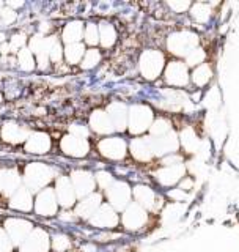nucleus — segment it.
I'll list each match as a JSON object with an SVG mask.
<instances>
[{
  "label": "nucleus",
  "mask_w": 239,
  "mask_h": 252,
  "mask_svg": "<svg viewBox=\"0 0 239 252\" xmlns=\"http://www.w3.org/2000/svg\"><path fill=\"white\" fill-rule=\"evenodd\" d=\"M197 46H198L197 33H194L192 30H187V29L173 32V33L169 35V38H167V41H165L167 51L173 54L175 57H181V59H184L186 55L192 49H195Z\"/></svg>",
  "instance_id": "f257e3e1"
},
{
  "label": "nucleus",
  "mask_w": 239,
  "mask_h": 252,
  "mask_svg": "<svg viewBox=\"0 0 239 252\" xmlns=\"http://www.w3.org/2000/svg\"><path fill=\"white\" fill-rule=\"evenodd\" d=\"M154 110L147 104H134L127 114V129L132 136H140L149 131L154 122Z\"/></svg>",
  "instance_id": "f03ea898"
},
{
  "label": "nucleus",
  "mask_w": 239,
  "mask_h": 252,
  "mask_svg": "<svg viewBox=\"0 0 239 252\" xmlns=\"http://www.w3.org/2000/svg\"><path fill=\"white\" fill-rule=\"evenodd\" d=\"M165 54L157 49L143 51L139 59V71L147 81H156L165 69Z\"/></svg>",
  "instance_id": "7ed1b4c3"
},
{
  "label": "nucleus",
  "mask_w": 239,
  "mask_h": 252,
  "mask_svg": "<svg viewBox=\"0 0 239 252\" xmlns=\"http://www.w3.org/2000/svg\"><path fill=\"white\" fill-rule=\"evenodd\" d=\"M190 68L184 63V60H172L165 65L162 73L164 82L172 87L173 90H181L190 85Z\"/></svg>",
  "instance_id": "20e7f679"
},
{
  "label": "nucleus",
  "mask_w": 239,
  "mask_h": 252,
  "mask_svg": "<svg viewBox=\"0 0 239 252\" xmlns=\"http://www.w3.org/2000/svg\"><path fill=\"white\" fill-rule=\"evenodd\" d=\"M54 177V169L43 162H31L24 172V181L30 192H36L43 189Z\"/></svg>",
  "instance_id": "39448f33"
},
{
  "label": "nucleus",
  "mask_w": 239,
  "mask_h": 252,
  "mask_svg": "<svg viewBox=\"0 0 239 252\" xmlns=\"http://www.w3.org/2000/svg\"><path fill=\"white\" fill-rule=\"evenodd\" d=\"M149 220V213L142 208L139 203L131 202L127 205V208L123 211L120 222L126 228L127 232H140L142 228H145Z\"/></svg>",
  "instance_id": "423d86ee"
},
{
  "label": "nucleus",
  "mask_w": 239,
  "mask_h": 252,
  "mask_svg": "<svg viewBox=\"0 0 239 252\" xmlns=\"http://www.w3.org/2000/svg\"><path fill=\"white\" fill-rule=\"evenodd\" d=\"M104 192L107 197V203L110 207H114L117 211H124L127 205L131 203L132 189L124 181H114L112 186L107 188Z\"/></svg>",
  "instance_id": "0eeeda50"
},
{
  "label": "nucleus",
  "mask_w": 239,
  "mask_h": 252,
  "mask_svg": "<svg viewBox=\"0 0 239 252\" xmlns=\"http://www.w3.org/2000/svg\"><path fill=\"white\" fill-rule=\"evenodd\" d=\"M51 236L44 228L36 227L31 233L19 244V252H49Z\"/></svg>",
  "instance_id": "6e6552de"
},
{
  "label": "nucleus",
  "mask_w": 239,
  "mask_h": 252,
  "mask_svg": "<svg viewBox=\"0 0 239 252\" xmlns=\"http://www.w3.org/2000/svg\"><path fill=\"white\" fill-rule=\"evenodd\" d=\"M89 222L96 227V228H102V230H112V228H117L120 224V216L114 207H110L109 203H102L98 208V211L89 219Z\"/></svg>",
  "instance_id": "1a4fd4ad"
},
{
  "label": "nucleus",
  "mask_w": 239,
  "mask_h": 252,
  "mask_svg": "<svg viewBox=\"0 0 239 252\" xmlns=\"http://www.w3.org/2000/svg\"><path fill=\"white\" fill-rule=\"evenodd\" d=\"M132 195L135 203H139L142 208H145L148 213L151 211H157L159 208L162 207L164 202L162 199L156 194L154 189H151L147 185H137L132 189Z\"/></svg>",
  "instance_id": "9d476101"
},
{
  "label": "nucleus",
  "mask_w": 239,
  "mask_h": 252,
  "mask_svg": "<svg viewBox=\"0 0 239 252\" xmlns=\"http://www.w3.org/2000/svg\"><path fill=\"white\" fill-rule=\"evenodd\" d=\"M184 177H186V165L182 162L172 164V165H162V167L156 172L157 183L164 188L178 186Z\"/></svg>",
  "instance_id": "9b49d317"
},
{
  "label": "nucleus",
  "mask_w": 239,
  "mask_h": 252,
  "mask_svg": "<svg viewBox=\"0 0 239 252\" xmlns=\"http://www.w3.org/2000/svg\"><path fill=\"white\" fill-rule=\"evenodd\" d=\"M55 195H57V202L63 208H73L77 205V194L76 189L71 183L69 177H59L55 181Z\"/></svg>",
  "instance_id": "f8f14e48"
},
{
  "label": "nucleus",
  "mask_w": 239,
  "mask_h": 252,
  "mask_svg": "<svg viewBox=\"0 0 239 252\" xmlns=\"http://www.w3.org/2000/svg\"><path fill=\"white\" fill-rule=\"evenodd\" d=\"M99 153L112 161H121L127 155V144L121 137H106L99 142Z\"/></svg>",
  "instance_id": "ddd939ff"
},
{
  "label": "nucleus",
  "mask_w": 239,
  "mask_h": 252,
  "mask_svg": "<svg viewBox=\"0 0 239 252\" xmlns=\"http://www.w3.org/2000/svg\"><path fill=\"white\" fill-rule=\"evenodd\" d=\"M35 211H36V215L44 216V218H51V216L57 215L59 202H57V195H55L54 189L46 188V189H43V191L36 195V199H35Z\"/></svg>",
  "instance_id": "4468645a"
},
{
  "label": "nucleus",
  "mask_w": 239,
  "mask_h": 252,
  "mask_svg": "<svg viewBox=\"0 0 239 252\" xmlns=\"http://www.w3.org/2000/svg\"><path fill=\"white\" fill-rule=\"evenodd\" d=\"M3 228L14 244H21L31 233V230H33V224L27 219L10 218V219L5 220Z\"/></svg>",
  "instance_id": "2eb2a0df"
},
{
  "label": "nucleus",
  "mask_w": 239,
  "mask_h": 252,
  "mask_svg": "<svg viewBox=\"0 0 239 252\" xmlns=\"http://www.w3.org/2000/svg\"><path fill=\"white\" fill-rule=\"evenodd\" d=\"M71 183H73L74 189H76V194H77V199L81 197L90 195L94 192V188H96V180H94V175L87 170H74L71 173Z\"/></svg>",
  "instance_id": "dca6fc26"
},
{
  "label": "nucleus",
  "mask_w": 239,
  "mask_h": 252,
  "mask_svg": "<svg viewBox=\"0 0 239 252\" xmlns=\"http://www.w3.org/2000/svg\"><path fill=\"white\" fill-rule=\"evenodd\" d=\"M60 148H61L63 153L71 156V158H84L90 152V144L87 139L73 136V134H68V136H65L61 139Z\"/></svg>",
  "instance_id": "f3484780"
},
{
  "label": "nucleus",
  "mask_w": 239,
  "mask_h": 252,
  "mask_svg": "<svg viewBox=\"0 0 239 252\" xmlns=\"http://www.w3.org/2000/svg\"><path fill=\"white\" fill-rule=\"evenodd\" d=\"M0 134H2V139L8 144H21V142H27V139L30 137V131L26 126H21L14 122H6L3 123L2 129H0Z\"/></svg>",
  "instance_id": "a211bd4d"
},
{
  "label": "nucleus",
  "mask_w": 239,
  "mask_h": 252,
  "mask_svg": "<svg viewBox=\"0 0 239 252\" xmlns=\"http://www.w3.org/2000/svg\"><path fill=\"white\" fill-rule=\"evenodd\" d=\"M102 205V195L99 192H93L90 195L84 197V199L76 205L74 215L77 218H82L89 220L94 213L98 211V208Z\"/></svg>",
  "instance_id": "6ab92c4d"
},
{
  "label": "nucleus",
  "mask_w": 239,
  "mask_h": 252,
  "mask_svg": "<svg viewBox=\"0 0 239 252\" xmlns=\"http://www.w3.org/2000/svg\"><path fill=\"white\" fill-rule=\"evenodd\" d=\"M107 114L110 117V120H112L115 131L123 132L127 129V114H129V109H127L126 104L120 101H114L112 104H109Z\"/></svg>",
  "instance_id": "aec40b11"
},
{
  "label": "nucleus",
  "mask_w": 239,
  "mask_h": 252,
  "mask_svg": "<svg viewBox=\"0 0 239 252\" xmlns=\"http://www.w3.org/2000/svg\"><path fill=\"white\" fill-rule=\"evenodd\" d=\"M51 137L46 132H33L26 142V150L33 155H44L51 150Z\"/></svg>",
  "instance_id": "412c9836"
},
{
  "label": "nucleus",
  "mask_w": 239,
  "mask_h": 252,
  "mask_svg": "<svg viewBox=\"0 0 239 252\" xmlns=\"http://www.w3.org/2000/svg\"><path fill=\"white\" fill-rule=\"evenodd\" d=\"M90 128L96 134H104V136L115 131L107 110H99V109L94 110L90 117Z\"/></svg>",
  "instance_id": "4be33fe9"
},
{
  "label": "nucleus",
  "mask_w": 239,
  "mask_h": 252,
  "mask_svg": "<svg viewBox=\"0 0 239 252\" xmlns=\"http://www.w3.org/2000/svg\"><path fill=\"white\" fill-rule=\"evenodd\" d=\"M212 76H214L212 65L205 62L203 65L192 68V71H190V85H194L195 89H203V87H206L211 82Z\"/></svg>",
  "instance_id": "5701e85b"
},
{
  "label": "nucleus",
  "mask_w": 239,
  "mask_h": 252,
  "mask_svg": "<svg viewBox=\"0 0 239 252\" xmlns=\"http://www.w3.org/2000/svg\"><path fill=\"white\" fill-rule=\"evenodd\" d=\"M131 153L135 159L142 162H148L151 159H154V153H153V148H151L148 137L134 139L131 142Z\"/></svg>",
  "instance_id": "b1692460"
},
{
  "label": "nucleus",
  "mask_w": 239,
  "mask_h": 252,
  "mask_svg": "<svg viewBox=\"0 0 239 252\" xmlns=\"http://www.w3.org/2000/svg\"><path fill=\"white\" fill-rule=\"evenodd\" d=\"M10 207L18 211H30L33 208V197H31V192L27 188H19L18 191L11 195Z\"/></svg>",
  "instance_id": "393cba45"
},
{
  "label": "nucleus",
  "mask_w": 239,
  "mask_h": 252,
  "mask_svg": "<svg viewBox=\"0 0 239 252\" xmlns=\"http://www.w3.org/2000/svg\"><path fill=\"white\" fill-rule=\"evenodd\" d=\"M21 177L16 170H0V192L14 194L19 189Z\"/></svg>",
  "instance_id": "a878e982"
},
{
  "label": "nucleus",
  "mask_w": 239,
  "mask_h": 252,
  "mask_svg": "<svg viewBox=\"0 0 239 252\" xmlns=\"http://www.w3.org/2000/svg\"><path fill=\"white\" fill-rule=\"evenodd\" d=\"M84 22L82 21H71L68 22L65 29H63V41L66 44H74V43H81V39L84 36Z\"/></svg>",
  "instance_id": "bb28decb"
},
{
  "label": "nucleus",
  "mask_w": 239,
  "mask_h": 252,
  "mask_svg": "<svg viewBox=\"0 0 239 252\" xmlns=\"http://www.w3.org/2000/svg\"><path fill=\"white\" fill-rule=\"evenodd\" d=\"M178 137H179V145L181 148L186 150V153H195L197 148L200 147V139H198L197 132L194 131V128H190V126L181 129Z\"/></svg>",
  "instance_id": "cd10ccee"
},
{
  "label": "nucleus",
  "mask_w": 239,
  "mask_h": 252,
  "mask_svg": "<svg viewBox=\"0 0 239 252\" xmlns=\"http://www.w3.org/2000/svg\"><path fill=\"white\" fill-rule=\"evenodd\" d=\"M99 44L104 49H110L117 43V30L112 24L109 22H101L99 24Z\"/></svg>",
  "instance_id": "c85d7f7f"
},
{
  "label": "nucleus",
  "mask_w": 239,
  "mask_h": 252,
  "mask_svg": "<svg viewBox=\"0 0 239 252\" xmlns=\"http://www.w3.org/2000/svg\"><path fill=\"white\" fill-rule=\"evenodd\" d=\"M85 52H87L85 46L82 43L66 44V47L63 49V55H65V59L69 65H77V63H81Z\"/></svg>",
  "instance_id": "c756f323"
},
{
  "label": "nucleus",
  "mask_w": 239,
  "mask_h": 252,
  "mask_svg": "<svg viewBox=\"0 0 239 252\" xmlns=\"http://www.w3.org/2000/svg\"><path fill=\"white\" fill-rule=\"evenodd\" d=\"M173 131V125L172 122L169 120L167 117H157L154 118V122L153 125H151V128H149V134H151V137H162L165 136V134H169Z\"/></svg>",
  "instance_id": "7c9ffc66"
},
{
  "label": "nucleus",
  "mask_w": 239,
  "mask_h": 252,
  "mask_svg": "<svg viewBox=\"0 0 239 252\" xmlns=\"http://www.w3.org/2000/svg\"><path fill=\"white\" fill-rule=\"evenodd\" d=\"M189 14L195 22H200V24L208 22L209 16H211L209 5L208 3H192V6H190V10H189Z\"/></svg>",
  "instance_id": "2f4dec72"
},
{
  "label": "nucleus",
  "mask_w": 239,
  "mask_h": 252,
  "mask_svg": "<svg viewBox=\"0 0 239 252\" xmlns=\"http://www.w3.org/2000/svg\"><path fill=\"white\" fill-rule=\"evenodd\" d=\"M205 62H206V51L200 46H197L195 49H192L184 57V63L189 68H197V66L203 65Z\"/></svg>",
  "instance_id": "473e14b6"
},
{
  "label": "nucleus",
  "mask_w": 239,
  "mask_h": 252,
  "mask_svg": "<svg viewBox=\"0 0 239 252\" xmlns=\"http://www.w3.org/2000/svg\"><path fill=\"white\" fill-rule=\"evenodd\" d=\"M101 59H102L101 52L96 49V47H91V49H89V51L85 52L84 59L81 62V66L84 69H93L101 62Z\"/></svg>",
  "instance_id": "72a5a7b5"
},
{
  "label": "nucleus",
  "mask_w": 239,
  "mask_h": 252,
  "mask_svg": "<svg viewBox=\"0 0 239 252\" xmlns=\"http://www.w3.org/2000/svg\"><path fill=\"white\" fill-rule=\"evenodd\" d=\"M18 63H19V66L21 69L24 71H31L35 68V59H33V52H31L30 49H21L19 54H18Z\"/></svg>",
  "instance_id": "f704fd0d"
},
{
  "label": "nucleus",
  "mask_w": 239,
  "mask_h": 252,
  "mask_svg": "<svg viewBox=\"0 0 239 252\" xmlns=\"http://www.w3.org/2000/svg\"><path fill=\"white\" fill-rule=\"evenodd\" d=\"M84 41L89 44V46H96L99 44V27L96 24H87L85 26V30H84Z\"/></svg>",
  "instance_id": "c9c22d12"
},
{
  "label": "nucleus",
  "mask_w": 239,
  "mask_h": 252,
  "mask_svg": "<svg viewBox=\"0 0 239 252\" xmlns=\"http://www.w3.org/2000/svg\"><path fill=\"white\" fill-rule=\"evenodd\" d=\"M51 248L55 252H65L71 248V238L65 233H57L51 238Z\"/></svg>",
  "instance_id": "e433bc0d"
},
{
  "label": "nucleus",
  "mask_w": 239,
  "mask_h": 252,
  "mask_svg": "<svg viewBox=\"0 0 239 252\" xmlns=\"http://www.w3.org/2000/svg\"><path fill=\"white\" fill-rule=\"evenodd\" d=\"M94 180H96V185L101 188V189H106L107 188H110L112 186V183H114V177H112V173H109V172H104V170H101V172H98L96 175H94Z\"/></svg>",
  "instance_id": "4c0bfd02"
},
{
  "label": "nucleus",
  "mask_w": 239,
  "mask_h": 252,
  "mask_svg": "<svg viewBox=\"0 0 239 252\" xmlns=\"http://www.w3.org/2000/svg\"><path fill=\"white\" fill-rule=\"evenodd\" d=\"M14 248V243L5 232V228H0V252H11Z\"/></svg>",
  "instance_id": "58836bf2"
},
{
  "label": "nucleus",
  "mask_w": 239,
  "mask_h": 252,
  "mask_svg": "<svg viewBox=\"0 0 239 252\" xmlns=\"http://www.w3.org/2000/svg\"><path fill=\"white\" fill-rule=\"evenodd\" d=\"M167 6L172 8L173 13L182 14V13H187L190 10L192 3H190V2H169V3H167Z\"/></svg>",
  "instance_id": "ea45409f"
},
{
  "label": "nucleus",
  "mask_w": 239,
  "mask_h": 252,
  "mask_svg": "<svg viewBox=\"0 0 239 252\" xmlns=\"http://www.w3.org/2000/svg\"><path fill=\"white\" fill-rule=\"evenodd\" d=\"M69 134H73V136H77V137H82V139H87L90 136V129L87 128V126H82V125H73L69 128Z\"/></svg>",
  "instance_id": "a19ab883"
},
{
  "label": "nucleus",
  "mask_w": 239,
  "mask_h": 252,
  "mask_svg": "<svg viewBox=\"0 0 239 252\" xmlns=\"http://www.w3.org/2000/svg\"><path fill=\"white\" fill-rule=\"evenodd\" d=\"M43 43H44V38L43 36H39V35H36V36H33L30 39V51L33 52V54H41L43 52Z\"/></svg>",
  "instance_id": "79ce46f5"
},
{
  "label": "nucleus",
  "mask_w": 239,
  "mask_h": 252,
  "mask_svg": "<svg viewBox=\"0 0 239 252\" xmlns=\"http://www.w3.org/2000/svg\"><path fill=\"white\" fill-rule=\"evenodd\" d=\"M24 44H26V35L24 33H16L11 36V41H10V49H24Z\"/></svg>",
  "instance_id": "37998d69"
},
{
  "label": "nucleus",
  "mask_w": 239,
  "mask_h": 252,
  "mask_svg": "<svg viewBox=\"0 0 239 252\" xmlns=\"http://www.w3.org/2000/svg\"><path fill=\"white\" fill-rule=\"evenodd\" d=\"M49 59L52 60V62H55V63H60V60L63 59V49H61V44L57 41L54 44V47L51 49V52H49Z\"/></svg>",
  "instance_id": "c03bdc74"
},
{
  "label": "nucleus",
  "mask_w": 239,
  "mask_h": 252,
  "mask_svg": "<svg viewBox=\"0 0 239 252\" xmlns=\"http://www.w3.org/2000/svg\"><path fill=\"white\" fill-rule=\"evenodd\" d=\"M0 18H2V22L3 24H11L16 21V13L11 10V8H3L2 14H0Z\"/></svg>",
  "instance_id": "a18cd8bd"
},
{
  "label": "nucleus",
  "mask_w": 239,
  "mask_h": 252,
  "mask_svg": "<svg viewBox=\"0 0 239 252\" xmlns=\"http://www.w3.org/2000/svg\"><path fill=\"white\" fill-rule=\"evenodd\" d=\"M3 8H5V6H3V3H2V2H0V14H2V11H3Z\"/></svg>",
  "instance_id": "49530a36"
},
{
  "label": "nucleus",
  "mask_w": 239,
  "mask_h": 252,
  "mask_svg": "<svg viewBox=\"0 0 239 252\" xmlns=\"http://www.w3.org/2000/svg\"><path fill=\"white\" fill-rule=\"evenodd\" d=\"M0 99H2V96H0Z\"/></svg>",
  "instance_id": "de8ad7c7"
}]
</instances>
